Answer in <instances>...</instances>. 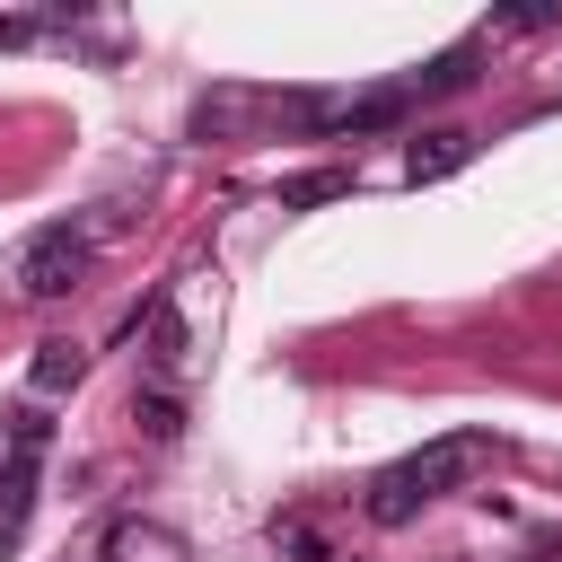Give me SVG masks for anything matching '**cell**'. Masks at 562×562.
Returning <instances> with one entry per match:
<instances>
[{
	"mask_svg": "<svg viewBox=\"0 0 562 562\" xmlns=\"http://www.w3.org/2000/svg\"><path fill=\"white\" fill-rule=\"evenodd\" d=\"M404 114H413V79L360 88V97H325V105H316V123H334V132H395Z\"/></svg>",
	"mask_w": 562,
	"mask_h": 562,
	"instance_id": "277c9868",
	"label": "cell"
},
{
	"mask_svg": "<svg viewBox=\"0 0 562 562\" xmlns=\"http://www.w3.org/2000/svg\"><path fill=\"white\" fill-rule=\"evenodd\" d=\"M9 281H18V299H70L88 281V228H70V220L35 228L18 246V263H9Z\"/></svg>",
	"mask_w": 562,
	"mask_h": 562,
	"instance_id": "3957f363",
	"label": "cell"
},
{
	"mask_svg": "<svg viewBox=\"0 0 562 562\" xmlns=\"http://www.w3.org/2000/svg\"><path fill=\"white\" fill-rule=\"evenodd\" d=\"M351 193V176L342 167H307V176H290L281 184V211H316V202H342Z\"/></svg>",
	"mask_w": 562,
	"mask_h": 562,
	"instance_id": "ba28073f",
	"label": "cell"
},
{
	"mask_svg": "<svg viewBox=\"0 0 562 562\" xmlns=\"http://www.w3.org/2000/svg\"><path fill=\"white\" fill-rule=\"evenodd\" d=\"M132 422H140V439H149V448H167V439H184V404H176L167 386H149V395L132 404Z\"/></svg>",
	"mask_w": 562,
	"mask_h": 562,
	"instance_id": "30bf717a",
	"label": "cell"
},
{
	"mask_svg": "<svg viewBox=\"0 0 562 562\" xmlns=\"http://www.w3.org/2000/svg\"><path fill=\"white\" fill-rule=\"evenodd\" d=\"M474 158V132H457V123H439V132H422V140H404V184H439V176H457Z\"/></svg>",
	"mask_w": 562,
	"mask_h": 562,
	"instance_id": "5b68a950",
	"label": "cell"
},
{
	"mask_svg": "<svg viewBox=\"0 0 562 562\" xmlns=\"http://www.w3.org/2000/svg\"><path fill=\"white\" fill-rule=\"evenodd\" d=\"M79 369H88V351L79 342H35V395H61V386H79Z\"/></svg>",
	"mask_w": 562,
	"mask_h": 562,
	"instance_id": "8992f818",
	"label": "cell"
},
{
	"mask_svg": "<svg viewBox=\"0 0 562 562\" xmlns=\"http://www.w3.org/2000/svg\"><path fill=\"white\" fill-rule=\"evenodd\" d=\"M44 448H53V422H44V404L9 413V465H0V553H18V544H26L35 483H44Z\"/></svg>",
	"mask_w": 562,
	"mask_h": 562,
	"instance_id": "7a4b0ae2",
	"label": "cell"
},
{
	"mask_svg": "<svg viewBox=\"0 0 562 562\" xmlns=\"http://www.w3.org/2000/svg\"><path fill=\"white\" fill-rule=\"evenodd\" d=\"M501 448L483 439V430H457V439H430V448H413V457H395L378 483H369V527H413L430 501H448V492H465L483 465H492Z\"/></svg>",
	"mask_w": 562,
	"mask_h": 562,
	"instance_id": "6da1fadb",
	"label": "cell"
},
{
	"mask_svg": "<svg viewBox=\"0 0 562 562\" xmlns=\"http://www.w3.org/2000/svg\"><path fill=\"white\" fill-rule=\"evenodd\" d=\"M457 88H474V44H457L430 70H413V97H457Z\"/></svg>",
	"mask_w": 562,
	"mask_h": 562,
	"instance_id": "52a82bcc",
	"label": "cell"
},
{
	"mask_svg": "<svg viewBox=\"0 0 562 562\" xmlns=\"http://www.w3.org/2000/svg\"><path fill=\"white\" fill-rule=\"evenodd\" d=\"M149 369H184V316H176V299H149Z\"/></svg>",
	"mask_w": 562,
	"mask_h": 562,
	"instance_id": "9c48e42d",
	"label": "cell"
}]
</instances>
